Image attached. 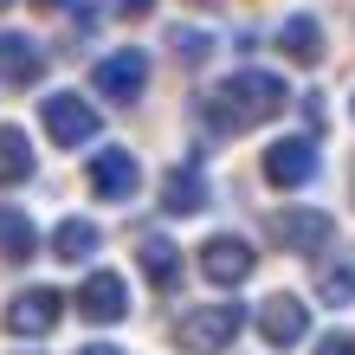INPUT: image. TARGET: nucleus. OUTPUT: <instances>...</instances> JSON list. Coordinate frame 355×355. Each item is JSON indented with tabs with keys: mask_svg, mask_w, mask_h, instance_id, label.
Instances as JSON below:
<instances>
[{
	"mask_svg": "<svg viewBox=\"0 0 355 355\" xmlns=\"http://www.w3.org/2000/svg\"><path fill=\"white\" fill-rule=\"evenodd\" d=\"M317 297L336 304V310H349L355 304V265H323L317 271Z\"/></svg>",
	"mask_w": 355,
	"mask_h": 355,
	"instance_id": "19",
	"label": "nucleus"
},
{
	"mask_svg": "<svg viewBox=\"0 0 355 355\" xmlns=\"http://www.w3.org/2000/svg\"><path fill=\"white\" fill-rule=\"evenodd\" d=\"M7 7H13V0H0V13H7Z\"/></svg>",
	"mask_w": 355,
	"mask_h": 355,
	"instance_id": "25",
	"label": "nucleus"
},
{
	"mask_svg": "<svg viewBox=\"0 0 355 355\" xmlns=\"http://www.w3.org/2000/svg\"><path fill=\"white\" fill-rule=\"evenodd\" d=\"M91 85H97L103 103H136L142 91H149V52H136V46L103 52L97 65H91Z\"/></svg>",
	"mask_w": 355,
	"mask_h": 355,
	"instance_id": "4",
	"label": "nucleus"
},
{
	"mask_svg": "<svg viewBox=\"0 0 355 355\" xmlns=\"http://www.w3.org/2000/svg\"><path fill=\"white\" fill-rule=\"evenodd\" d=\"M207 207V175L194 168V162H181V168H168V181H162V214L168 220H187Z\"/></svg>",
	"mask_w": 355,
	"mask_h": 355,
	"instance_id": "13",
	"label": "nucleus"
},
{
	"mask_svg": "<svg viewBox=\"0 0 355 355\" xmlns=\"http://www.w3.org/2000/svg\"><path fill=\"white\" fill-rule=\"evenodd\" d=\"M33 252H39V226H33V214L0 207V259H7V265H26Z\"/></svg>",
	"mask_w": 355,
	"mask_h": 355,
	"instance_id": "17",
	"label": "nucleus"
},
{
	"mask_svg": "<svg viewBox=\"0 0 355 355\" xmlns=\"http://www.w3.org/2000/svg\"><path fill=\"white\" fill-rule=\"evenodd\" d=\"M39 71H46V52H39V39L13 33V26H0V85L26 91V85H39Z\"/></svg>",
	"mask_w": 355,
	"mask_h": 355,
	"instance_id": "12",
	"label": "nucleus"
},
{
	"mask_svg": "<svg viewBox=\"0 0 355 355\" xmlns=\"http://www.w3.org/2000/svg\"><path fill=\"white\" fill-rule=\"evenodd\" d=\"M78 317L85 323H123L130 317V284H123V271H91V278L78 284Z\"/></svg>",
	"mask_w": 355,
	"mask_h": 355,
	"instance_id": "10",
	"label": "nucleus"
},
{
	"mask_svg": "<svg viewBox=\"0 0 355 355\" xmlns=\"http://www.w3.org/2000/svg\"><path fill=\"white\" fill-rule=\"evenodd\" d=\"M349 110H355V97H349Z\"/></svg>",
	"mask_w": 355,
	"mask_h": 355,
	"instance_id": "26",
	"label": "nucleus"
},
{
	"mask_svg": "<svg viewBox=\"0 0 355 355\" xmlns=\"http://www.w3.org/2000/svg\"><path fill=\"white\" fill-rule=\"evenodd\" d=\"M310 355H355V329H329V336L310 349Z\"/></svg>",
	"mask_w": 355,
	"mask_h": 355,
	"instance_id": "21",
	"label": "nucleus"
},
{
	"mask_svg": "<svg viewBox=\"0 0 355 355\" xmlns=\"http://www.w3.org/2000/svg\"><path fill=\"white\" fill-rule=\"evenodd\" d=\"M136 265H142V278H149L155 291H175L181 284V245L168 239V233H149L136 245Z\"/></svg>",
	"mask_w": 355,
	"mask_h": 355,
	"instance_id": "15",
	"label": "nucleus"
},
{
	"mask_svg": "<svg viewBox=\"0 0 355 355\" xmlns=\"http://www.w3.org/2000/svg\"><path fill=\"white\" fill-rule=\"evenodd\" d=\"M252 323H259V336L271 349H297L310 336V304L304 297H291V291H271V297L252 310Z\"/></svg>",
	"mask_w": 355,
	"mask_h": 355,
	"instance_id": "6",
	"label": "nucleus"
},
{
	"mask_svg": "<svg viewBox=\"0 0 355 355\" xmlns=\"http://www.w3.org/2000/svg\"><path fill=\"white\" fill-rule=\"evenodd\" d=\"M278 52L291 58V65H317V58H323V19L317 13H284Z\"/></svg>",
	"mask_w": 355,
	"mask_h": 355,
	"instance_id": "14",
	"label": "nucleus"
},
{
	"mask_svg": "<svg viewBox=\"0 0 355 355\" xmlns=\"http://www.w3.org/2000/svg\"><path fill=\"white\" fill-rule=\"evenodd\" d=\"M136 187H142V162L130 149H97L91 155V194L97 200H136Z\"/></svg>",
	"mask_w": 355,
	"mask_h": 355,
	"instance_id": "9",
	"label": "nucleus"
},
{
	"mask_svg": "<svg viewBox=\"0 0 355 355\" xmlns=\"http://www.w3.org/2000/svg\"><path fill=\"white\" fill-rule=\"evenodd\" d=\"M78 355H130V349H116V343H85Z\"/></svg>",
	"mask_w": 355,
	"mask_h": 355,
	"instance_id": "22",
	"label": "nucleus"
},
{
	"mask_svg": "<svg viewBox=\"0 0 355 355\" xmlns=\"http://www.w3.org/2000/svg\"><path fill=\"white\" fill-rule=\"evenodd\" d=\"M33 168H39V162H33V142H26V130H13V123H0V187L26 181Z\"/></svg>",
	"mask_w": 355,
	"mask_h": 355,
	"instance_id": "18",
	"label": "nucleus"
},
{
	"mask_svg": "<svg viewBox=\"0 0 355 355\" xmlns=\"http://www.w3.org/2000/svg\"><path fill=\"white\" fill-rule=\"evenodd\" d=\"M58 317H65V297H58L52 284H33V291H19V297L7 304V329L13 336H52Z\"/></svg>",
	"mask_w": 355,
	"mask_h": 355,
	"instance_id": "11",
	"label": "nucleus"
},
{
	"mask_svg": "<svg viewBox=\"0 0 355 355\" xmlns=\"http://www.w3.org/2000/svg\"><path fill=\"white\" fill-rule=\"evenodd\" d=\"M271 239L284 245V252H323L329 239H336V220L323 214V207H284V214H271Z\"/></svg>",
	"mask_w": 355,
	"mask_h": 355,
	"instance_id": "7",
	"label": "nucleus"
},
{
	"mask_svg": "<svg viewBox=\"0 0 355 355\" xmlns=\"http://www.w3.org/2000/svg\"><path fill=\"white\" fill-rule=\"evenodd\" d=\"M200 271H207V284L239 291L259 271V252H252V239H239V233H214V239L200 245Z\"/></svg>",
	"mask_w": 355,
	"mask_h": 355,
	"instance_id": "5",
	"label": "nucleus"
},
{
	"mask_svg": "<svg viewBox=\"0 0 355 355\" xmlns=\"http://www.w3.org/2000/svg\"><path fill=\"white\" fill-rule=\"evenodd\" d=\"M252 323L239 304H194V310H181L175 317V349L181 355H226L239 343V329Z\"/></svg>",
	"mask_w": 355,
	"mask_h": 355,
	"instance_id": "2",
	"label": "nucleus"
},
{
	"mask_svg": "<svg viewBox=\"0 0 355 355\" xmlns=\"http://www.w3.org/2000/svg\"><path fill=\"white\" fill-rule=\"evenodd\" d=\"M116 7H123V13H149L155 0H116Z\"/></svg>",
	"mask_w": 355,
	"mask_h": 355,
	"instance_id": "23",
	"label": "nucleus"
},
{
	"mask_svg": "<svg viewBox=\"0 0 355 355\" xmlns=\"http://www.w3.org/2000/svg\"><path fill=\"white\" fill-rule=\"evenodd\" d=\"M291 103V85L278 71H265V65H239V71H226L214 91H207L200 103V116H214V130L220 136H233V130H252V123L265 116H278Z\"/></svg>",
	"mask_w": 355,
	"mask_h": 355,
	"instance_id": "1",
	"label": "nucleus"
},
{
	"mask_svg": "<svg viewBox=\"0 0 355 355\" xmlns=\"http://www.w3.org/2000/svg\"><path fill=\"white\" fill-rule=\"evenodd\" d=\"M39 123H46V136L58 142V149H85V142L103 130L97 103H91V97H78V91H52L46 103H39Z\"/></svg>",
	"mask_w": 355,
	"mask_h": 355,
	"instance_id": "3",
	"label": "nucleus"
},
{
	"mask_svg": "<svg viewBox=\"0 0 355 355\" xmlns=\"http://www.w3.org/2000/svg\"><path fill=\"white\" fill-rule=\"evenodd\" d=\"M97 245H103V226H97V220H85V214L58 220V233H52V252L65 259V265H85V259H97Z\"/></svg>",
	"mask_w": 355,
	"mask_h": 355,
	"instance_id": "16",
	"label": "nucleus"
},
{
	"mask_svg": "<svg viewBox=\"0 0 355 355\" xmlns=\"http://www.w3.org/2000/svg\"><path fill=\"white\" fill-rule=\"evenodd\" d=\"M317 136H278L265 149V181L271 187H310L317 181Z\"/></svg>",
	"mask_w": 355,
	"mask_h": 355,
	"instance_id": "8",
	"label": "nucleus"
},
{
	"mask_svg": "<svg viewBox=\"0 0 355 355\" xmlns=\"http://www.w3.org/2000/svg\"><path fill=\"white\" fill-rule=\"evenodd\" d=\"M168 46H175L181 58H194V65H200V58L214 52V39H207V33H194V26H175V33H168Z\"/></svg>",
	"mask_w": 355,
	"mask_h": 355,
	"instance_id": "20",
	"label": "nucleus"
},
{
	"mask_svg": "<svg viewBox=\"0 0 355 355\" xmlns=\"http://www.w3.org/2000/svg\"><path fill=\"white\" fill-rule=\"evenodd\" d=\"M39 7H65V0H39Z\"/></svg>",
	"mask_w": 355,
	"mask_h": 355,
	"instance_id": "24",
	"label": "nucleus"
}]
</instances>
